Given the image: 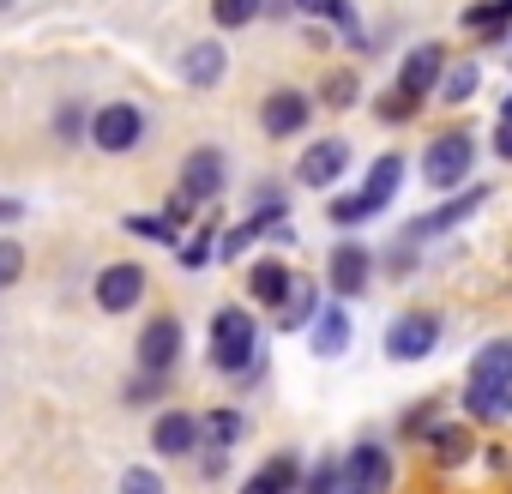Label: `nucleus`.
Returning a JSON list of instances; mask_svg holds the SVG:
<instances>
[{"instance_id":"0eeeda50","label":"nucleus","mask_w":512,"mask_h":494,"mask_svg":"<svg viewBox=\"0 0 512 494\" xmlns=\"http://www.w3.org/2000/svg\"><path fill=\"white\" fill-rule=\"evenodd\" d=\"M223 181H229L223 151H217V145H193V151H187V163H181V181H175V187H181V193L205 211V205L223 193Z\"/></svg>"},{"instance_id":"2eb2a0df","label":"nucleus","mask_w":512,"mask_h":494,"mask_svg":"<svg viewBox=\"0 0 512 494\" xmlns=\"http://www.w3.org/2000/svg\"><path fill=\"white\" fill-rule=\"evenodd\" d=\"M151 452H157V458H187V452H199V416L163 410L157 428H151Z\"/></svg>"},{"instance_id":"bb28decb","label":"nucleus","mask_w":512,"mask_h":494,"mask_svg":"<svg viewBox=\"0 0 512 494\" xmlns=\"http://www.w3.org/2000/svg\"><path fill=\"white\" fill-rule=\"evenodd\" d=\"M266 13V0H211V25L217 31H241V25H253Z\"/></svg>"},{"instance_id":"5701e85b","label":"nucleus","mask_w":512,"mask_h":494,"mask_svg":"<svg viewBox=\"0 0 512 494\" xmlns=\"http://www.w3.org/2000/svg\"><path fill=\"white\" fill-rule=\"evenodd\" d=\"M464 380H488V386H512V338H494L470 356Z\"/></svg>"},{"instance_id":"f3484780","label":"nucleus","mask_w":512,"mask_h":494,"mask_svg":"<svg viewBox=\"0 0 512 494\" xmlns=\"http://www.w3.org/2000/svg\"><path fill=\"white\" fill-rule=\"evenodd\" d=\"M398 187H404V157H398V151H386V157H374V163H368V175H362V187H356V193H362V199L374 205V217H380V211L398 199Z\"/></svg>"},{"instance_id":"1a4fd4ad","label":"nucleus","mask_w":512,"mask_h":494,"mask_svg":"<svg viewBox=\"0 0 512 494\" xmlns=\"http://www.w3.org/2000/svg\"><path fill=\"white\" fill-rule=\"evenodd\" d=\"M434 344H440V320L434 314H398L392 326H386V356L392 362H422V356H434Z\"/></svg>"},{"instance_id":"9d476101","label":"nucleus","mask_w":512,"mask_h":494,"mask_svg":"<svg viewBox=\"0 0 512 494\" xmlns=\"http://www.w3.org/2000/svg\"><path fill=\"white\" fill-rule=\"evenodd\" d=\"M133 356H139V368H145V374H175V362H181V320H175V314L145 320V332H139Z\"/></svg>"},{"instance_id":"f257e3e1","label":"nucleus","mask_w":512,"mask_h":494,"mask_svg":"<svg viewBox=\"0 0 512 494\" xmlns=\"http://www.w3.org/2000/svg\"><path fill=\"white\" fill-rule=\"evenodd\" d=\"M253 362H260V326H253V314L241 302L235 308H217L211 314V368L241 380Z\"/></svg>"},{"instance_id":"7c9ffc66","label":"nucleus","mask_w":512,"mask_h":494,"mask_svg":"<svg viewBox=\"0 0 512 494\" xmlns=\"http://www.w3.org/2000/svg\"><path fill=\"white\" fill-rule=\"evenodd\" d=\"M163 392H169V374H145V368H139V380H127V386H121V398H127V404H157Z\"/></svg>"},{"instance_id":"a19ab883","label":"nucleus","mask_w":512,"mask_h":494,"mask_svg":"<svg viewBox=\"0 0 512 494\" xmlns=\"http://www.w3.org/2000/svg\"><path fill=\"white\" fill-rule=\"evenodd\" d=\"M241 494H278V488H272V482H266V476H260V470H253V476H247V488H241Z\"/></svg>"},{"instance_id":"6ab92c4d","label":"nucleus","mask_w":512,"mask_h":494,"mask_svg":"<svg viewBox=\"0 0 512 494\" xmlns=\"http://www.w3.org/2000/svg\"><path fill=\"white\" fill-rule=\"evenodd\" d=\"M308 338H314V356H326V362L344 356V350H350V314H344V302H320Z\"/></svg>"},{"instance_id":"f03ea898","label":"nucleus","mask_w":512,"mask_h":494,"mask_svg":"<svg viewBox=\"0 0 512 494\" xmlns=\"http://www.w3.org/2000/svg\"><path fill=\"white\" fill-rule=\"evenodd\" d=\"M368 284H374V247L368 241H338L332 254H326V290H332V302H356V296H368Z\"/></svg>"},{"instance_id":"c03bdc74","label":"nucleus","mask_w":512,"mask_h":494,"mask_svg":"<svg viewBox=\"0 0 512 494\" xmlns=\"http://www.w3.org/2000/svg\"><path fill=\"white\" fill-rule=\"evenodd\" d=\"M7 7H13V0H0V13H7Z\"/></svg>"},{"instance_id":"a211bd4d","label":"nucleus","mask_w":512,"mask_h":494,"mask_svg":"<svg viewBox=\"0 0 512 494\" xmlns=\"http://www.w3.org/2000/svg\"><path fill=\"white\" fill-rule=\"evenodd\" d=\"M223 73H229V55H223V43H187V55H181V79H187L193 91H211V85H223Z\"/></svg>"},{"instance_id":"9b49d317","label":"nucleus","mask_w":512,"mask_h":494,"mask_svg":"<svg viewBox=\"0 0 512 494\" xmlns=\"http://www.w3.org/2000/svg\"><path fill=\"white\" fill-rule=\"evenodd\" d=\"M344 488L356 494H392V452L380 440H356L344 458Z\"/></svg>"},{"instance_id":"473e14b6","label":"nucleus","mask_w":512,"mask_h":494,"mask_svg":"<svg viewBox=\"0 0 512 494\" xmlns=\"http://www.w3.org/2000/svg\"><path fill=\"white\" fill-rule=\"evenodd\" d=\"M374 115H380L386 127H404V121H416V103L398 97V91H386V97H374Z\"/></svg>"},{"instance_id":"aec40b11","label":"nucleus","mask_w":512,"mask_h":494,"mask_svg":"<svg viewBox=\"0 0 512 494\" xmlns=\"http://www.w3.org/2000/svg\"><path fill=\"white\" fill-rule=\"evenodd\" d=\"M241 434H247V416H241L235 404H217V410H205V416H199V440H205L211 452L241 446Z\"/></svg>"},{"instance_id":"20e7f679","label":"nucleus","mask_w":512,"mask_h":494,"mask_svg":"<svg viewBox=\"0 0 512 494\" xmlns=\"http://www.w3.org/2000/svg\"><path fill=\"white\" fill-rule=\"evenodd\" d=\"M470 163H476L470 133H440V139L422 151V181H428V187H464V181H470Z\"/></svg>"},{"instance_id":"ddd939ff","label":"nucleus","mask_w":512,"mask_h":494,"mask_svg":"<svg viewBox=\"0 0 512 494\" xmlns=\"http://www.w3.org/2000/svg\"><path fill=\"white\" fill-rule=\"evenodd\" d=\"M422 446H428V458H434L440 470H458V464L476 458V428H470V422H434V428L422 434Z\"/></svg>"},{"instance_id":"423d86ee","label":"nucleus","mask_w":512,"mask_h":494,"mask_svg":"<svg viewBox=\"0 0 512 494\" xmlns=\"http://www.w3.org/2000/svg\"><path fill=\"white\" fill-rule=\"evenodd\" d=\"M440 73H446V49H440V43H416V49L404 55V67H398V85H392V91L422 109V103L440 91Z\"/></svg>"},{"instance_id":"4be33fe9","label":"nucleus","mask_w":512,"mask_h":494,"mask_svg":"<svg viewBox=\"0 0 512 494\" xmlns=\"http://www.w3.org/2000/svg\"><path fill=\"white\" fill-rule=\"evenodd\" d=\"M470 37H482V43H494V37H512V0H476V7H464V19H458Z\"/></svg>"},{"instance_id":"c756f323","label":"nucleus","mask_w":512,"mask_h":494,"mask_svg":"<svg viewBox=\"0 0 512 494\" xmlns=\"http://www.w3.org/2000/svg\"><path fill=\"white\" fill-rule=\"evenodd\" d=\"M326 217H332L338 229H356V223H368V217H374V205H368L362 193H344V199H332V205H326Z\"/></svg>"},{"instance_id":"4468645a","label":"nucleus","mask_w":512,"mask_h":494,"mask_svg":"<svg viewBox=\"0 0 512 494\" xmlns=\"http://www.w3.org/2000/svg\"><path fill=\"white\" fill-rule=\"evenodd\" d=\"M344 169H350V145H344V139H320V145H308V151H302L296 181H302V187H332Z\"/></svg>"},{"instance_id":"f704fd0d","label":"nucleus","mask_w":512,"mask_h":494,"mask_svg":"<svg viewBox=\"0 0 512 494\" xmlns=\"http://www.w3.org/2000/svg\"><path fill=\"white\" fill-rule=\"evenodd\" d=\"M25 278V247L19 241H0V290Z\"/></svg>"},{"instance_id":"79ce46f5","label":"nucleus","mask_w":512,"mask_h":494,"mask_svg":"<svg viewBox=\"0 0 512 494\" xmlns=\"http://www.w3.org/2000/svg\"><path fill=\"white\" fill-rule=\"evenodd\" d=\"M500 121H512V91H506V109H500Z\"/></svg>"},{"instance_id":"7ed1b4c3","label":"nucleus","mask_w":512,"mask_h":494,"mask_svg":"<svg viewBox=\"0 0 512 494\" xmlns=\"http://www.w3.org/2000/svg\"><path fill=\"white\" fill-rule=\"evenodd\" d=\"M139 139H145V109H139V103H103V109L91 115V145H97L103 157L139 151Z\"/></svg>"},{"instance_id":"f8f14e48","label":"nucleus","mask_w":512,"mask_h":494,"mask_svg":"<svg viewBox=\"0 0 512 494\" xmlns=\"http://www.w3.org/2000/svg\"><path fill=\"white\" fill-rule=\"evenodd\" d=\"M308 121H314V97H308V91H290V85L272 91L266 109H260V127H266L272 139H296Z\"/></svg>"},{"instance_id":"4c0bfd02","label":"nucleus","mask_w":512,"mask_h":494,"mask_svg":"<svg viewBox=\"0 0 512 494\" xmlns=\"http://www.w3.org/2000/svg\"><path fill=\"white\" fill-rule=\"evenodd\" d=\"M163 217H169V223H175V229H187V223H193V217H199V205H193V199H187V193H181V187H175V193H169V199H163Z\"/></svg>"},{"instance_id":"393cba45","label":"nucleus","mask_w":512,"mask_h":494,"mask_svg":"<svg viewBox=\"0 0 512 494\" xmlns=\"http://www.w3.org/2000/svg\"><path fill=\"white\" fill-rule=\"evenodd\" d=\"M314 314H320V290L296 278V290H290V302L278 308V332H296V326H314Z\"/></svg>"},{"instance_id":"dca6fc26","label":"nucleus","mask_w":512,"mask_h":494,"mask_svg":"<svg viewBox=\"0 0 512 494\" xmlns=\"http://www.w3.org/2000/svg\"><path fill=\"white\" fill-rule=\"evenodd\" d=\"M290 290H296V272H290L284 260H260V266L247 272V296L260 302V308H272V314L290 302Z\"/></svg>"},{"instance_id":"72a5a7b5","label":"nucleus","mask_w":512,"mask_h":494,"mask_svg":"<svg viewBox=\"0 0 512 494\" xmlns=\"http://www.w3.org/2000/svg\"><path fill=\"white\" fill-rule=\"evenodd\" d=\"M127 229H133V235H151V241H163V247H181V229H175L169 217H127Z\"/></svg>"},{"instance_id":"b1692460","label":"nucleus","mask_w":512,"mask_h":494,"mask_svg":"<svg viewBox=\"0 0 512 494\" xmlns=\"http://www.w3.org/2000/svg\"><path fill=\"white\" fill-rule=\"evenodd\" d=\"M476 85H482V67H476V61H452V67L440 73V91H434V97H440L446 109H464V103L476 97Z\"/></svg>"},{"instance_id":"6e6552de","label":"nucleus","mask_w":512,"mask_h":494,"mask_svg":"<svg viewBox=\"0 0 512 494\" xmlns=\"http://www.w3.org/2000/svg\"><path fill=\"white\" fill-rule=\"evenodd\" d=\"M482 199H494V193H488V187H464V193H458V199H446L440 211H428V217H410V223L398 229V241H404V247H422L428 235H446V229H458V223H464V217H470Z\"/></svg>"},{"instance_id":"2f4dec72","label":"nucleus","mask_w":512,"mask_h":494,"mask_svg":"<svg viewBox=\"0 0 512 494\" xmlns=\"http://www.w3.org/2000/svg\"><path fill=\"white\" fill-rule=\"evenodd\" d=\"M55 133H61L67 145H79V139L91 133V115H85L79 103H61V109H55Z\"/></svg>"},{"instance_id":"c9c22d12","label":"nucleus","mask_w":512,"mask_h":494,"mask_svg":"<svg viewBox=\"0 0 512 494\" xmlns=\"http://www.w3.org/2000/svg\"><path fill=\"white\" fill-rule=\"evenodd\" d=\"M121 494H163V476H157V470H145V464H127Z\"/></svg>"},{"instance_id":"39448f33","label":"nucleus","mask_w":512,"mask_h":494,"mask_svg":"<svg viewBox=\"0 0 512 494\" xmlns=\"http://www.w3.org/2000/svg\"><path fill=\"white\" fill-rule=\"evenodd\" d=\"M145 290H151V278H145V266H133V260L103 266V272H97V284H91V296H97V308H103V314H127V308H139V302H145Z\"/></svg>"},{"instance_id":"37998d69","label":"nucleus","mask_w":512,"mask_h":494,"mask_svg":"<svg viewBox=\"0 0 512 494\" xmlns=\"http://www.w3.org/2000/svg\"><path fill=\"white\" fill-rule=\"evenodd\" d=\"M506 67H512V43H506Z\"/></svg>"},{"instance_id":"c85d7f7f","label":"nucleus","mask_w":512,"mask_h":494,"mask_svg":"<svg viewBox=\"0 0 512 494\" xmlns=\"http://www.w3.org/2000/svg\"><path fill=\"white\" fill-rule=\"evenodd\" d=\"M338 488H344V458H320L302 476V494H338Z\"/></svg>"},{"instance_id":"cd10ccee","label":"nucleus","mask_w":512,"mask_h":494,"mask_svg":"<svg viewBox=\"0 0 512 494\" xmlns=\"http://www.w3.org/2000/svg\"><path fill=\"white\" fill-rule=\"evenodd\" d=\"M356 97H362L356 73H344V67H338V73H326V79H320V103H326V109H356Z\"/></svg>"},{"instance_id":"a878e982","label":"nucleus","mask_w":512,"mask_h":494,"mask_svg":"<svg viewBox=\"0 0 512 494\" xmlns=\"http://www.w3.org/2000/svg\"><path fill=\"white\" fill-rule=\"evenodd\" d=\"M290 7H302L308 19H326V25H338L344 37L362 43V25H356V7H350V0H290Z\"/></svg>"},{"instance_id":"a18cd8bd","label":"nucleus","mask_w":512,"mask_h":494,"mask_svg":"<svg viewBox=\"0 0 512 494\" xmlns=\"http://www.w3.org/2000/svg\"><path fill=\"white\" fill-rule=\"evenodd\" d=\"M338 494H356V488H338Z\"/></svg>"},{"instance_id":"58836bf2","label":"nucleus","mask_w":512,"mask_h":494,"mask_svg":"<svg viewBox=\"0 0 512 494\" xmlns=\"http://www.w3.org/2000/svg\"><path fill=\"white\" fill-rule=\"evenodd\" d=\"M494 151L512 163V121H500V127H494Z\"/></svg>"},{"instance_id":"ea45409f","label":"nucleus","mask_w":512,"mask_h":494,"mask_svg":"<svg viewBox=\"0 0 512 494\" xmlns=\"http://www.w3.org/2000/svg\"><path fill=\"white\" fill-rule=\"evenodd\" d=\"M25 217V199H0V223H19Z\"/></svg>"},{"instance_id":"e433bc0d","label":"nucleus","mask_w":512,"mask_h":494,"mask_svg":"<svg viewBox=\"0 0 512 494\" xmlns=\"http://www.w3.org/2000/svg\"><path fill=\"white\" fill-rule=\"evenodd\" d=\"M434 416H440V404H434V398H428V404H416V410H404V422H398V428H404V434H410V440H422V434H428V428H434Z\"/></svg>"},{"instance_id":"412c9836","label":"nucleus","mask_w":512,"mask_h":494,"mask_svg":"<svg viewBox=\"0 0 512 494\" xmlns=\"http://www.w3.org/2000/svg\"><path fill=\"white\" fill-rule=\"evenodd\" d=\"M464 416H476V422H506V416H512V386L464 380Z\"/></svg>"}]
</instances>
